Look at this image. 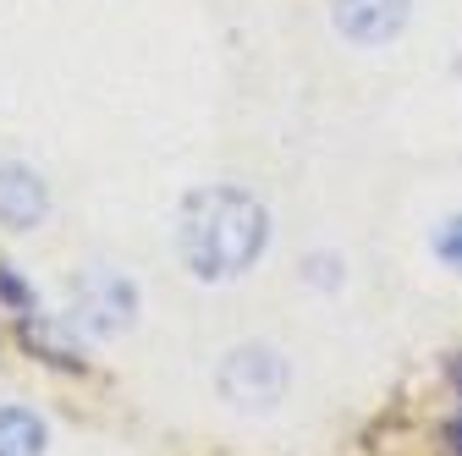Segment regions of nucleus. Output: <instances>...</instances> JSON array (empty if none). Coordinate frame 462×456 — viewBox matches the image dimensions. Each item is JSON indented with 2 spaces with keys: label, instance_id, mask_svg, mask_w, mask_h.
<instances>
[{
  "label": "nucleus",
  "instance_id": "obj_5",
  "mask_svg": "<svg viewBox=\"0 0 462 456\" xmlns=\"http://www.w3.org/2000/svg\"><path fill=\"white\" fill-rule=\"evenodd\" d=\"M50 214V193L28 165H0V225L12 232H33Z\"/></svg>",
  "mask_w": 462,
  "mask_h": 456
},
{
  "label": "nucleus",
  "instance_id": "obj_3",
  "mask_svg": "<svg viewBox=\"0 0 462 456\" xmlns=\"http://www.w3.org/2000/svg\"><path fill=\"white\" fill-rule=\"evenodd\" d=\"M220 390H226V402L243 407V413L275 407L281 396H286V363H281V352H270V347H237L220 363Z\"/></svg>",
  "mask_w": 462,
  "mask_h": 456
},
{
  "label": "nucleus",
  "instance_id": "obj_6",
  "mask_svg": "<svg viewBox=\"0 0 462 456\" xmlns=\"http://www.w3.org/2000/svg\"><path fill=\"white\" fill-rule=\"evenodd\" d=\"M50 429L28 407H0V456H44Z\"/></svg>",
  "mask_w": 462,
  "mask_h": 456
},
{
  "label": "nucleus",
  "instance_id": "obj_4",
  "mask_svg": "<svg viewBox=\"0 0 462 456\" xmlns=\"http://www.w3.org/2000/svg\"><path fill=\"white\" fill-rule=\"evenodd\" d=\"M413 0H336V33L353 44H385L402 33Z\"/></svg>",
  "mask_w": 462,
  "mask_h": 456
},
{
  "label": "nucleus",
  "instance_id": "obj_1",
  "mask_svg": "<svg viewBox=\"0 0 462 456\" xmlns=\"http://www.w3.org/2000/svg\"><path fill=\"white\" fill-rule=\"evenodd\" d=\"M177 248L199 280H237L270 248V214L243 187H199L182 198Z\"/></svg>",
  "mask_w": 462,
  "mask_h": 456
},
{
  "label": "nucleus",
  "instance_id": "obj_7",
  "mask_svg": "<svg viewBox=\"0 0 462 456\" xmlns=\"http://www.w3.org/2000/svg\"><path fill=\"white\" fill-rule=\"evenodd\" d=\"M435 259H440L446 269H457V275H462V214L440 220V232H435Z\"/></svg>",
  "mask_w": 462,
  "mask_h": 456
},
{
  "label": "nucleus",
  "instance_id": "obj_9",
  "mask_svg": "<svg viewBox=\"0 0 462 456\" xmlns=\"http://www.w3.org/2000/svg\"><path fill=\"white\" fill-rule=\"evenodd\" d=\"M451 440H457V456H462V424H457V434H451Z\"/></svg>",
  "mask_w": 462,
  "mask_h": 456
},
{
  "label": "nucleus",
  "instance_id": "obj_2",
  "mask_svg": "<svg viewBox=\"0 0 462 456\" xmlns=\"http://www.w3.org/2000/svg\"><path fill=\"white\" fill-rule=\"evenodd\" d=\"M138 319V287L116 269H83L72 280V324H83L88 335H122Z\"/></svg>",
  "mask_w": 462,
  "mask_h": 456
},
{
  "label": "nucleus",
  "instance_id": "obj_8",
  "mask_svg": "<svg viewBox=\"0 0 462 456\" xmlns=\"http://www.w3.org/2000/svg\"><path fill=\"white\" fill-rule=\"evenodd\" d=\"M0 297H6L12 308H28V287H23V280H17L6 264H0Z\"/></svg>",
  "mask_w": 462,
  "mask_h": 456
}]
</instances>
